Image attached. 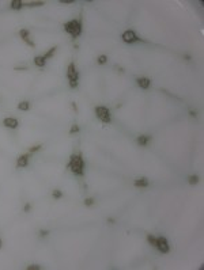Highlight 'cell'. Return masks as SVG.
Instances as JSON below:
<instances>
[{
	"instance_id": "31",
	"label": "cell",
	"mask_w": 204,
	"mask_h": 270,
	"mask_svg": "<svg viewBox=\"0 0 204 270\" xmlns=\"http://www.w3.org/2000/svg\"><path fill=\"white\" fill-rule=\"evenodd\" d=\"M71 106H72V109H74L75 111H78V107H76V104H75V102H71Z\"/></svg>"
},
{
	"instance_id": "11",
	"label": "cell",
	"mask_w": 204,
	"mask_h": 270,
	"mask_svg": "<svg viewBox=\"0 0 204 270\" xmlns=\"http://www.w3.org/2000/svg\"><path fill=\"white\" fill-rule=\"evenodd\" d=\"M136 83H137V86H139L142 90H147V88H150V86H151V80H150L149 77H137V79H136Z\"/></svg>"
},
{
	"instance_id": "9",
	"label": "cell",
	"mask_w": 204,
	"mask_h": 270,
	"mask_svg": "<svg viewBox=\"0 0 204 270\" xmlns=\"http://www.w3.org/2000/svg\"><path fill=\"white\" fill-rule=\"evenodd\" d=\"M29 157H30L29 154L18 156V159H16V168H25V167L29 164Z\"/></svg>"
},
{
	"instance_id": "32",
	"label": "cell",
	"mask_w": 204,
	"mask_h": 270,
	"mask_svg": "<svg viewBox=\"0 0 204 270\" xmlns=\"http://www.w3.org/2000/svg\"><path fill=\"white\" fill-rule=\"evenodd\" d=\"M108 223H109V224H115V219H108Z\"/></svg>"
},
{
	"instance_id": "26",
	"label": "cell",
	"mask_w": 204,
	"mask_h": 270,
	"mask_svg": "<svg viewBox=\"0 0 204 270\" xmlns=\"http://www.w3.org/2000/svg\"><path fill=\"white\" fill-rule=\"evenodd\" d=\"M38 233H40V238H45L49 235V231L48 230H40L38 231Z\"/></svg>"
},
{
	"instance_id": "8",
	"label": "cell",
	"mask_w": 204,
	"mask_h": 270,
	"mask_svg": "<svg viewBox=\"0 0 204 270\" xmlns=\"http://www.w3.org/2000/svg\"><path fill=\"white\" fill-rule=\"evenodd\" d=\"M3 125L8 129H16L19 126V121L14 117H6L3 120Z\"/></svg>"
},
{
	"instance_id": "16",
	"label": "cell",
	"mask_w": 204,
	"mask_h": 270,
	"mask_svg": "<svg viewBox=\"0 0 204 270\" xmlns=\"http://www.w3.org/2000/svg\"><path fill=\"white\" fill-rule=\"evenodd\" d=\"M199 181H200V178H199V175H196V174L189 175V177H188V182H189V185H192V186L197 185Z\"/></svg>"
},
{
	"instance_id": "27",
	"label": "cell",
	"mask_w": 204,
	"mask_h": 270,
	"mask_svg": "<svg viewBox=\"0 0 204 270\" xmlns=\"http://www.w3.org/2000/svg\"><path fill=\"white\" fill-rule=\"evenodd\" d=\"M30 209H31V204H30V202H27V204L25 205V208H23V210H25V212L27 213V212H30Z\"/></svg>"
},
{
	"instance_id": "33",
	"label": "cell",
	"mask_w": 204,
	"mask_h": 270,
	"mask_svg": "<svg viewBox=\"0 0 204 270\" xmlns=\"http://www.w3.org/2000/svg\"><path fill=\"white\" fill-rule=\"evenodd\" d=\"M1 246H3V242H1V238H0V249H1Z\"/></svg>"
},
{
	"instance_id": "14",
	"label": "cell",
	"mask_w": 204,
	"mask_h": 270,
	"mask_svg": "<svg viewBox=\"0 0 204 270\" xmlns=\"http://www.w3.org/2000/svg\"><path fill=\"white\" fill-rule=\"evenodd\" d=\"M18 110H22V111L30 110V102H29V101H22L21 103H18Z\"/></svg>"
},
{
	"instance_id": "4",
	"label": "cell",
	"mask_w": 204,
	"mask_h": 270,
	"mask_svg": "<svg viewBox=\"0 0 204 270\" xmlns=\"http://www.w3.org/2000/svg\"><path fill=\"white\" fill-rule=\"evenodd\" d=\"M95 116L98 120H101L103 124H110L112 117H110V111L106 106H97L95 107Z\"/></svg>"
},
{
	"instance_id": "17",
	"label": "cell",
	"mask_w": 204,
	"mask_h": 270,
	"mask_svg": "<svg viewBox=\"0 0 204 270\" xmlns=\"http://www.w3.org/2000/svg\"><path fill=\"white\" fill-rule=\"evenodd\" d=\"M56 50H57V46H53V48H50V49L48 50L45 54H44V58H45V60H48V58H52L53 56H55Z\"/></svg>"
},
{
	"instance_id": "10",
	"label": "cell",
	"mask_w": 204,
	"mask_h": 270,
	"mask_svg": "<svg viewBox=\"0 0 204 270\" xmlns=\"http://www.w3.org/2000/svg\"><path fill=\"white\" fill-rule=\"evenodd\" d=\"M151 140H152V136H150V135H142V136H137V138H136V143H137V145H139V147H147V144H149Z\"/></svg>"
},
{
	"instance_id": "13",
	"label": "cell",
	"mask_w": 204,
	"mask_h": 270,
	"mask_svg": "<svg viewBox=\"0 0 204 270\" xmlns=\"http://www.w3.org/2000/svg\"><path fill=\"white\" fill-rule=\"evenodd\" d=\"M34 64H35V67H38V68H44L45 64H47V60L44 58V56H35V57H34Z\"/></svg>"
},
{
	"instance_id": "15",
	"label": "cell",
	"mask_w": 204,
	"mask_h": 270,
	"mask_svg": "<svg viewBox=\"0 0 204 270\" xmlns=\"http://www.w3.org/2000/svg\"><path fill=\"white\" fill-rule=\"evenodd\" d=\"M10 7L13 10H15V11H18V10H21L23 7V3H22V0H13L10 3Z\"/></svg>"
},
{
	"instance_id": "3",
	"label": "cell",
	"mask_w": 204,
	"mask_h": 270,
	"mask_svg": "<svg viewBox=\"0 0 204 270\" xmlns=\"http://www.w3.org/2000/svg\"><path fill=\"white\" fill-rule=\"evenodd\" d=\"M67 77H68V82H69V87H71V88H76V87H78V80H79V75H78L75 63H69V64H68Z\"/></svg>"
},
{
	"instance_id": "28",
	"label": "cell",
	"mask_w": 204,
	"mask_h": 270,
	"mask_svg": "<svg viewBox=\"0 0 204 270\" xmlns=\"http://www.w3.org/2000/svg\"><path fill=\"white\" fill-rule=\"evenodd\" d=\"M60 3L61 4H72V3H75V0H60Z\"/></svg>"
},
{
	"instance_id": "23",
	"label": "cell",
	"mask_w": 204,
	"mask_h": 270,
	"mask_svg": "<svg viewBox=\"0 0 204 270\" xmlns=\"http://www.w3.org/2000/svg\"><path fill=\"white\" fill-rule=\"evenodd\" d=\"M41 148H42V144H37V145H34V147H30L29 152H30V154H34V152H37V151H40Z\"/></svg>"
},
{
	"instance_id": "18",
	"label": "cell",
	"mask_w": 204,
	"mask_h": 270,
	"mask_svg": "<svg viewBox=\"0 0 204 270\" xmlns=\"http://www.w3.org/2000/svg\"><path fill=\"white\" fill-rule=\"evenodd\" d=\"M146 240H147V243L151 246H155V243H157V236L155 235H152V233H149L147 236H146Z\"/></svg>"
},
{
	"instance_id": "29",
	"label": "cell",
	"mask_w": 204,
	"mask_h": 270,
	"mask_svg": "<svg viewBox=\"0 0 204 270\" xmlns=\"http://www.w3.org/2000/svg\"><path fill=\"white\" fill-rule=\"evenodd\" d=\"M14 69H15V71H26L27 67H26V65H23V67H15Z\"/></svg>"
},
{
	"instance_id": "30",
	"label": "cell",
	"mask_w": 204,
	"mask_h": 270,
	"mask_svg": "<svg viewBox=\"0 0 204 270\" xmlns=\"http://www.w3.org/2000/svg\"><path fill=\"white\" fill-rule=\"evenodd\" d=\"M189 114H191V117H197V113H196L195 110H191V111H189Z\"/></svg>"
},
{
	"instance_id": "6",
	"label": "cell",
	"mask_w": 204,
	"mask_h": 270,
	"mask_svg": "<svg viewBox=\"0 0 204 270\" xmlns=\"http://www.w3.org/2000/svg\"><path fill=\"white\" fill-rule=\"evenodd\" d=\"M155 247L159 250V252L162 254H167L170 251V246H169V242L167 239L163 236V235H159L157 236V243H155Z\"/></svg>"
},
{
	"instance_id": "20",
	"label": "cell",
	"mask_w": 204,
	"mask_h": 270,
	"mask_svg": "<svg viewBox=\"0 0 204 270\" xmlns=\"http://www.w3.org/2000/svg\"><path fill=\"white\" fill-rule=\"evenodd\" d=\"M52 197L55 199H59V198H61L63 197V191L61 190H59V189H56V190H53V193H52Z\"/></svg>"
},
{
	"instance_id": "19",
	"label": "cell",
	"mask_w": 204,
	"mask_h": 270,
	"mask_svg": "<svg viewBox=\"0 0 204 270\" xmlns=\"http://www.w3.org/2000/svg\"><path fill=\"white\" fill-rule=\"evenodd\" d=\"M97 63L98 64H106L108 63V56H105V54H101V56H98V58H97Z\"/></svg>"
},
{
	"instance_id": "5",
	"label": "cell",
	"mask_w": 204,
	"mask_h": 270,
	"mask_svg": "<svg viewBox=\"0 0 204 270\" xmlns=\"http://www.w3.org/2000/svg\"><path fill=\"white\" fill-rule=\"evenodd\" d=\"M121 40H123L125 43H135V42H140V41H142V42H146V41L142 40L132 29H128V30L124 31V33L121 34Z\"/></svg>"
},
{
	"instance_id": "2",
	"label": "cell",
	"mask_w": 204,
	"mask_h": 270,
	"mask_svg": "<svg viewBox=\"0 0 204 270\" xmlns=\"http://www.w3.org/2000/svg\"><path fill=\"white\" fill-rule=\"evenodd\" d=\"M64 30L72 38H78L82 33V16L79 19H71L64 23Z\"/></svg>"
},
{
	"instance_id": "1",
	"label": "cell",
	"mask_w": 204,
	"mask_h": 270,
	"mask_svg": "<svg viewBox=\"0 0 204 270\" xmlns=\"http://www.w3.org/2000/svg\"><path fill=\"white\" fill-rule=\"evenodd\" d=\"M67 168H69L78 177H83L84 175V162H83L82 155H76V154L71 155L69 162L67 164Z\"/></svg>"
},
{
	"instance_id": "24",
	"label": "cell",
	"mask_w": 204,
	"mask_h": 270,
	"mask_svg": "<svg viewBox=\"0 0 204 270\" xmlns=\"http://www.w3.org/2000/svg\"><path fill=\"white\" fill-rule=\"evenodd\" d=\"M79 132V126L76 125V124H74V125L71 126V129H69V135H75V133Z\"/></svg>"
},
{
	"instance_id": "25",
	"label": "cell",
	"mask_w": 204,
	"mask_h": 270,
	"mask_svg": "<svg viewBox=\"0 0 204 270\" xmlns=\"http://www.w3.org/2000/svg\"><path fill=\"white\" fill-rule=\"evenodd\" d=\"M26 269H27V270H41L42 267H41L40 265H29Z\"/></svg>"
},
{
	"instance_id": "21",
	"label": "cell",
	"mask_w": 204,
	"mask_h": 270,
	"mask_svg": "<svg viewBox=\"0 0 204 270\" xmlns=\"http://www.w3.org/2000/svg\"><path fill=\"white\" fill-rule=\"evenodd\" d=\"M44 1H30V3H26L23 6H27V7H40V6H44Z\"/></svg>"
},
{
	"instance_id": "22",
	"label": "cell",
	"mask_w": 204,
	"mask_h": 270,
	"mask_svg": "<svg viewBox=\"0 0 204 270\" xmlns=\"http://www.w3.org/2000/svg\"><path fill=\"white\" fill-rule=\"evenodd\" d=\"M94 204H95V199H94L93 197H89V198L84 199V205L86 206H91V205H94Z\"/></svg>"
},
{
	"instance_id": "7",
	"label": "cell",
	"mask_w": 204,
	"mask_h": 270,
	"mask_svg": "<svg viewBox=\"0 0 204 270\" xmlns=\"http://www.w3.org/2000/svg\"><path fill=\"white\" fill-rule=\"evenodd\" d=\"M19 35H21V38L25 41V42L27 43L30 48H35V43H34L33 41L30 40V31H29L27 29H22V30L19 31Z\"/></svg>"
},
{
	"instance_id": "12",
	"label": "cell",
	"mask_w": 204,
	"mask_h": 270,
	"mask_svg": "<svg viewBox=\"0 0 204 270\" xmlns=\"http://www.w3.org/2000/svg\"><path fill=\"white\" fill-rule=\"evenodd\" d=\"M150 185V181L147 178H137V179H135V181H133V186L135 187H147Z\"/></svg>"
}]
</instances>
